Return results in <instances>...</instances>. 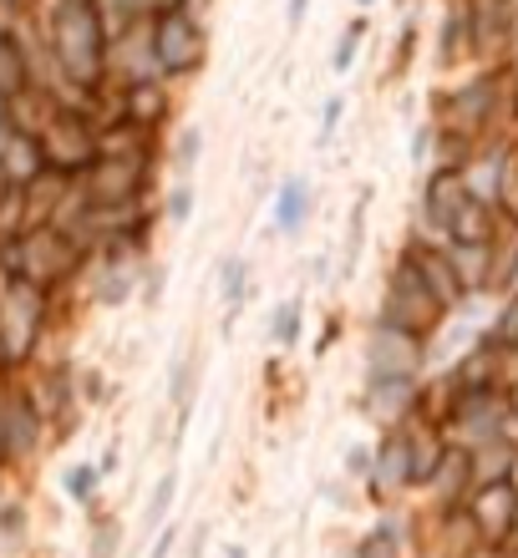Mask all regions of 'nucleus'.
<instances>
[{
	"mask_svg": "<svg viewBox=\"0 0 518 558\" xmlns=\"http://www.w3.org/2000/svg\"><path fill=\"white\" fill-rule=\"evenodd\" d=\"M382 483L386 487H401L407 483V441H386V462H382Z\"/></svg>",
	"mask_w": 518,
	"mask_h": 558,
	"instance_id": "nucleus-5",
	"label": "nucleus"
},
{
	"mask_svg": "<svg viewBox=\"0 0 518 558\" xmlns=\"http://www.w3.org/2000/svg\"><path fill=\"white\" fill-rule=\"evenodd\" d=\"M97 477H103L97 468H72L67 472V493H72V498H87L92 487H97Z\"/></svg>",
	"mask_w": 518,
	"mask_h": 558,
	"instance_id": "nucleus-7",
	"label": "nucleus"
},
{
	"mask_svg": "<svg viewBox=\"0 0 518 558\" xmlns=\"http://www.w3.org/2000/svg\"><path fill=\"white\" fill-rule=\"evenodd\" d=\"M168 498H173V477H164V487H158V493H153V518H164Z\"/></svg>",
	"mask_w": 518,
	"mask_h": 558,
	"instance_id": "nucleus-8",
	"label": "nucleus"
},
{
	"mask_svg": "<svg viewBox=\"0 0 518 558\" xmlns=\"http://www.w3.org/2000/svg\"><path fill=\"white\" fill-rule=\"evenodd\" d=\"M5 259H11L15 279H26L36 290H51V284H61V279L82 265V244L61 223H36L15 244H5Z\"/></svg>",
	"mask_w": 518,
	"mask_h": 558,
	"instance_id": "nucleus-2",
	"label": "nucleus"
},
{
	"mask_svg": "<svg viewBox=\"0 0 518 558\" xmlns=\"http://www.w3.org/2000/svg\"><path fill=\"white\" fill-rule=\"evenodd\" d=\"M36 87V72H31V57L15 31H0V92L5 97H26Z\"/></svg>",
	"mask_w": 518,
	"mask_h": 558,
	"instance_id": "nucleus-4",
	"label": "nucleus"
},
{
	"mask_svg": "<svg viewBox=\"0 0 518 558\" xmlns=\"http://www.w3.org/2000/svg\"><path fill=\"white\" fill-rule=\"evenodd\" d=\"M107 21L97 0H57L51 26H46V51L57 61V76L72 87L92 92L107 72Z\"/></svg>",
	"mask_w": 518,
	"mask_h": 558,
	"instance_id": "nucleus-1",
	"label": "nucleus"
},
{
	"mask_svg": "<svg viewBox=\"0 0 518 558\" xmlns=\"http://www.w3.org/2000/svg\"><path fill=\"white\" fill-rule=\"evenodd\" d=\"M275 336H280V340H296V310H285L280 320H275Z\"/></svg>",
	"mask_w": 518,
	"mask_h": 558,
	"instance_id": "nucleus-9",
	"label": "nucleus"
},
{
	"mask_svg": "<svg viewBox=\"0 0 518 558\" xmlns=\"http://www.w3.org/2000/svg\"><path fill=\"white\" fill-rule=\"evenodd\" d=\"M300 214H305V193H300V183H290V193H285V204H280V229H296Z\"/></svg>",
	"mask_w": 518,
	"mask_h": 558,
	"instance_id": "nucleus-6",
	"label": "nucleus"
},
{
	"mask_svg": "<svg viewBox=\"0 0 518 558\" xmlns=\"http://www.w3.org/2000/svg\"><path fill=\"white\" fill-rule=\"evenodd\" d=\"M204 57V31L193 26L189 15L168 5L164 15H153V66L164 72H193Z\"/></svg>",
	"mask_w": 518,
	"mask_h": 558,
	"instance_id": "nucleus-3",
	"label": "nucleus"
}]
</instances>
